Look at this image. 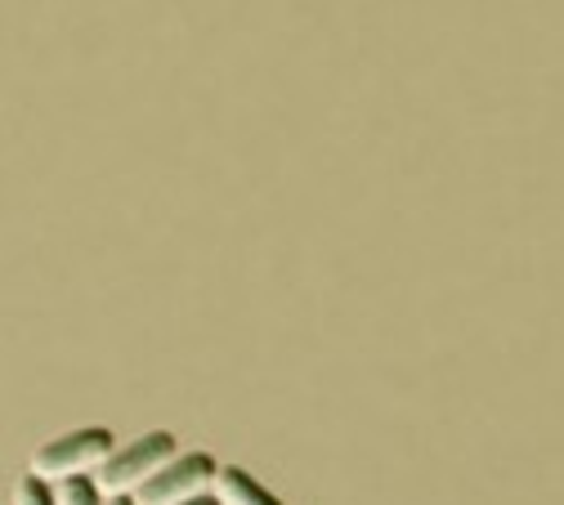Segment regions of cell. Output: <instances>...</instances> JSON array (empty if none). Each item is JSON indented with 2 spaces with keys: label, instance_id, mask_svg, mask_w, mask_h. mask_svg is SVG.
<instances>
[{
  "label": "cell",
  "instance_id": "cell-1",
  "mask_svg": "<svg viewBox=\"0 0 564 505\" xmlns=\"http://www.w3.org/2000/svg\"><path fill=\"white\" fill-rule=\"evenodd\" d=\"M112 452H117L112 429L82 425V429H67V435L50 439L45 448H36L32 461H28V474L41 479V483H50V487L73 483V479H95Z\"/></svg>",
  "mask_w": 564,
  "mask_h": 505
},
{
  "label": "cell",
  "instance_id": "cell-2",
  "mask_svg": "<svg viewBox=\"0 0 564 505\" xmlns=\"http://www.w3.org/2000/svg\"><path fill=\"white\" fill-rule=\"evenodd\" d=\"M175 457H180V439L171 435V429H149V435L121 443L104 461V470L95 474V487L104 496H134L153 474H162Z\"/></svg>",
  "mask_w": 564,
  "mask_h": 505
},
{
  "label": "cell",
  "instance_id": "cell-3",
  "mask_svg": "<svg viewBox=\"0 0 564 505\" xmlns=\"http://www.w3.org/2000/svg\"><path fill=\"white\" fill-rule=\"evenodd\" d=\"M216 474H220V461L210 452H180L162 474H153L130 501L134 505H184V501L210 496Z\"/></svg>",
  "mask_w": 564,
  "mask_h": 505
},
{
  "label": "cell",
  "instance_id": "cell-4",
  "mask_svg": "<svg viewBox=\"0 0 564 505\" xmlns=\"http://www.w3.org/2000/svg\"><path fill=\"white\" fill-rule=\"evenodd\" d=\"M220 505H282L264 483H256V474H247L242 465H220L216 487H210Z\"/></svg>",
  "mask_w": 564,
  "mask_h": 505
},
{
  "label": "cell",
  "instance_id": "cell-5",
  "mask_svg": "<svg viewBox=\"0 0 564 505\" xmlns=\"http://www.w3.org/2000/svg\"><path fill=\"white\" fill-rule=\"evenodd\" d=\"M54 501L58 505H104L108 496L95 487V479H73V483H58L54 487Z\"/></svg>",
  "mask_w": 564,
  "mask_h": 505
},
{
  "label": "cell",
  "instance_id": "cell-6",
  "mask_svg": "<svg viewBox=\"0 0 564 505\" xmlns=\"http://www.w3.org/2000/svg\"><path fill=\"white\" fill-rule=\"evenodd\" d=\"M10 505H58V501H54V487H50V483H41V479L23 474V479L14 483Z\"/></svg>",
  "mask_w": 564,
  "mask_h": 505
},
{
  "label": "cell",
  "instance_id": "cell-7",
  "mask_svg": "<svg viewBox=\"0 0 564 505\" xmlns=\"http://www.w3.org/2000/svg\"><path fill=\"white\" fill-rule=\"evenodd\" d=\"M184 505H220L216 496H197V501H184Z\"/></svg>",
  "mask_w": 564,
  "mask_h": 505
},
{
  "label": "cell",
  "instance_id": "cell-8",
  "mask_svg": "<svg viewBox=\"0 0 564 505\" xmlns=\"http://www.w3.org/2000/svg\"><path fill=\"white\" fill-rule=\"evenodd\" d=\"M104 505H134V501H130V496H108Z\"/></svg>",
  "mask_w": 564,
  "mask_h": 505
}]
</instances>
